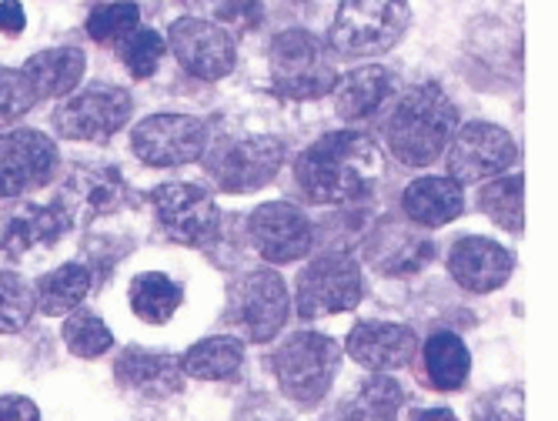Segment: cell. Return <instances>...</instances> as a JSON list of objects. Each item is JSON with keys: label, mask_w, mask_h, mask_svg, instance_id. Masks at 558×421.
<instances>
[{"label": "cell", "mask_w": 558, "mask_h": 421, "mask_svg": "<svg viewBox=\"0 0 558 421\" xmlns=\"http://www.w3.org/2000/svg\"><path fill=\"white\" fill-rule=\"evenodd\" d=\"M90 281H94L90 268L61 265L37 281V304L44 308V314H71L87 298Z\"/></svg>", "instance_id": "f1b7e54d"}, {"label": "cell", "mask_w": 558, "mask_h": 421, "mask_svg": "<svg viewBox=\"0 0 558 421\" xmlns=\"http://www.w3.org/2000/svg\"><path fill=\"white\" fill-rule=\"evenodd\" d=\"M284 151L288 144L271 134L234 137V141L228 137L211 147V154L205 157V168L221 191L244 194L265 188L278 175V168L284 165Z\"/></svg>", "instance_id": "8992f818"}, {"label": "cell", "mask_w": 558, "mask_h": 421, "mask_svg": "<svg viewBox=\"0 0 558 421\" xmlns=\"http://www.w3.org/2000/svg\"><path fill=\"white\" fill-rule=\"evenodd\" d=\"M21 71L37 97H64L84 77V55L77 47H50L34 55Z\"/></svg>", "instance_id": "cb8c5ba5"}, {"label": "cell", "mask_w": 558, "mask_h": 421, "mask_svg": "<svg viewBox=\"0 0 558 421\" xmlns=\"http://www.w3.org/2000/svg\"><path fill=\"white\" fill-rule=\"evenodd\" d=\"M114 378L121 388L141 398H171L184 385V368L174 354L161 351H144V348H128L118 364Z\"/></svg>", "instance_id": "d6986e66"}, {"label": "cell", "mask_w": 558, "mask_h": 421, "mask_svg": "<svg viewBox=\"0 0 558 421\" xmlns=\"http://www.w3.org/2000/svg\"><path fill=\"white\" fill-rule=\"evenodd\" d=\"M64 341L77 358H100L114 345V335L100 322V314L81 308V311H71V318L64 322Z\"/></svg>", "instance_id": "4dcf8cb0"}, {"label": "cell", "mask_w": 558, "mask_h": 421, "mask_svg": "<svg viewBox=\"0 0 558 421\" xmlns=\"http://www.w3.org/2000/svg\"><path fill=\"white\" fill-rule=\"evenodd\" d=\"M251 241H255L258 254L271 265H284V261H298L312 251L315 244V228L304 211H298L288 201H271L262 204L247 221Z\"/></svg>", "instance_id": "9a60e30c"}, {"label": "cell", "mask_w": 558, "mask_h": 421, "mask_svg": "<svg viewBox=\"0 0 558 421\" xmlns=\"http://www.w3.org/2000/svg\"><path fill=\"white\" fill-rule=\"evenodd\" d=\"M409 21V0H341L328 40L341 58H372L391 50Z\"/></svg>", "instance_id": "3957f363"}, {"label": "cell", "mask_w": 558, "mask_h": 421, "mask_svg": "<svg viewBox=\"0 0 558 421\" xmlns=\"http://www.w3.org/2000/svg\"><path fill=\"white\" fill-rule=\"evenodd\" d=\"M385 161L378 144L362 131H335L318 137L294 165L301 191L315 204H351L372 194Z\"/></svg>", "instance_id": "6da1fadb"}, {"label": "cell", "mask_w": 558, "mask_h": 421, "mask_svg": "<svg viewBox=\"0 0 558 421\" xmlns=\"http://www.w3.org/2000/svg\"><path fill=\"white\" fill-rule=\"evenodd\" d=\"M422 364H425V378L438 392H459L469 382L472 372V354L465 341L451 332H438L425 341L422 348Z\"/></svg>", "instance_id": "d4e9b609"}, {"label": "cell", "mask_w": 558, "mask_h": 421, "mask_svg": "<svg viewBox=\"0 0 558 421\" xmlns=\"http://www.w3.org/2000/svg\"><path fill=\"white\" fill-rule=\"evenodd\" d=\"M365 254L375 265V272L391 275V278H404V275H415L428 265L432 254H435V244L428 238H422L418 231L398 225V221H385L378 231H372Z\"/></svg>", "instance_id": "44dd1931"}, {"label": "cell", "mask_w": 558, "mask_h": 421, "mask_svg": "<svg viewBox=\"0 0 558 421\" xmlns=\"http://www.w3.org/2000/svg\"><path fill=\"white\" fill-rule=\"evenodd\" d=\"M0 421H40V411L24 395H4L0 398Z\"/></svg>", "instance_id": "74e56055"}, {"label": "cell", "mask_w": 558, "mask_h": 421, "mask_svg": "<svg viewBox=\"0 0 558 421\" xmlns=\"http://www.w3.org/2000/svg\"><path fill=\"white\" fill-rule=\"evenodd\" d=\"M58 171V147L47 134L21 128L0 134V197L40 188Z\"/></svg>", "instance_id": "5bb4252c"}, {"label": "cell", "mask_w": 558, "mask_h": 421, "mask_svg": "<svg viewBox=\"0 0 558 421\" xmlns=\"http://www.w3.org/2000/svg\"><path fill=\"white\" fill-rule=\"evenodd\" d=\"M150 201H155L161 228L174 241L201 248L218 234V225H221L218 204L201 184H187V181L161 184L150 194Z\"/></svg>", "instance_id": "7c38bea8"}, {"label": "cell", "mask_w": 558, "mask_h": 421, "mask_svg": "<svg viewBox=\"0 0 558 421\" xmlns=\"http://www.w3.org/2000/svg\"><path fill=\"white\" fill-rule=\"evenodd\" d=\"M34 308H37V298L24 278H17L11 272L0 275V335L21 332L31 322Z\"/></svg>", "instance_id": "d6a6232c"}, {"label": "cell", "mask_w": 558, "mask_h": 421, "mask_svg": "<svg viewBox=\"0 0 558 421\" xmlns=\"http://www.w3.org/2000/svg\"><path fill=\"white\" fill-rule=\"evenodd\" d=\"M181 4L197 14L201 21H244L255 11V0H181Z\"/></svg>", "instance_id": "8d00e7d4"}, {"label": "cell", "mask_w": 558, "mask_h": 421, "mask_svg": "<svg viewBox=\"0 0 558 421\" xmlns=\"http://www.w3.org/2000/svg\"><path fill=\"white\" fill-rule=\"evenodd\" d=\"M128 298H131V308L141 322L147 325H165L174 318V311L181 308L184 294H181V285H174L168 275L161 272H144L131 281L128 288Z\"/></svg>", "instance_id": "4316f807"}, {"label": "cell", "mask_w": 558, "mask_h": 421, "mask_svg": "<svg viewBox=\"0 0 558 421\" xmlns=\"http://www.w3.org/2000/svg\"><path fill=\"white\" fill-rule=\"evenodd\" d=\"M168 40L181 68L201 81H221L234 71V37L215 21L181 17L171 24Z\"/></svg>", "instance_id": "4fadbf2b"}, {"label": "cell", "mask_w": 558, "mask_h": 421, "mask_svg": "<svg viewBox=\"0 0 558 421\" xmlns=\"http://www.w3.org/2000/svg\"><path fill=\"white\" fill-rule=\"evenodd\" d=\"M228 322L251 341H271L288 322L284 278L268 268L238 278L228 298Z\"/></svg>", "instance_id": "9c48e42d"}, {"label": "cell", "mask_w": 558, "mask_h": 421, "mask_svg": "<svg viewBox=\"0 0 558 421\" xmlns=\"http://www.w3.org/2000/svg\"><path fill=\"white\" fill-rule=\"evenodd\" d=\"M454 128H459L454 104L435 84L404 91L381 121L388 151L409 168H425L441 157Z\"/></svg>", "instance_id": "7a4b0ae2"}, {"label": "cell", "mask_w": 558, "mask_h": 421, "mask_svg": "<svg viewBox=\"0 0 558 421\" xmlns=\"http://www.w3.org/2000/svg\"><path fill=\"white\" fill-rule=\"evenodd\" d=\"M365 298V278L359 261L344 251L315 257L298 275V314L301 318H325V314L351 311Z\"/></svg>", "instance_id": "52a82bcc"}, {"label": "cell", "mask_w": 558, "mask_h": 421, "mask_svg": "<svg viewBox=\"0 0 558 421\" xmlns=\"http://www.w3.org/2000/svg\"><path fill=\"white\" fill-rule=\"evenodd\" d=\"M71 228V218L54 204H14L0 211V254L24 257L40 248H54L64 231Z\"/></svg>", "instance_id": "e0dca14e"}, {"label": "cell", "mask_w": 558, "mask_h": 421, "mask_svg": "<svg viewBox=\"0 0 558 421\" xmlns=\"http://www.w3.org/2000/svg\"><path fill=\"white\" fill-rule=\"evenodd\" d=\"M24 31V8L17 0H0V34L17 37Z\"/></svg>", "instance_id": "f35d334b"}, {"label": "cell", "mask_w": 558, "mask_h": 421, "mask_svg": "<svg viewBox=\"0 0 558 421\" xmlns=\"http://www.w3.org/2000/svg\"><path fill=\"white\" fill-rule=\"evenodd\" d=\"M418 421H459V418H454L451 411H445V408H432V411H422Z\"/></svg>", "instance_id": "ab89813d"}, {"label": "cell", "mask_w": 558, "mask_h": 421, "mask_svg": "<svg viewBox=\"0 0 558 421\" xmlns=\"http://www.w3.org/2000/svg\"><path fill=\"white\" fill-rule=\"evenodd\" d=\"M475 421H525V392L519 385L482 395L475 405Z\"/></svg>", "instance_id": "d590c367"}, {"label": "cell", "mask_w": 558, "mask_h": 421, "mask_svg": "<svg viewBox=\"0 0 558 421\" xmlns=\"http://www.w3.org/2000/svg\"><path fill=\"white\" fill-rule=\"evenodd\" d=\"M61 211L71 218V225H87L100 215H111L124 201V178L111 165H77L64 178Z\"/></svg>", "instance_id": "2e32d148"}, {"label": "cell", "mask_w": 558, "mask_h": 421, "mask_svg": "<svg viewBox=\"0 0 558 421\" xmlns=\"http://www.w3.org/2000/svg\"><path fill=\"white\" fill-rule=\"evenodd\" d=\"M418 351V338L404 325H385V322H365L354 325L348 335V354L372 368V372H391V368L409 364Z\"/></svg>", "instance_id": "ffe728a7"}, {"label": "cell", "mask_w": 558, "mask_h": 421, "mask_svg": "<svg viewBox=\"0 0 558 421\" xmlns=\"http://www.w3.org/2000/svg\"><path fill=\"white\" fill-rule=\"evenodd\" d=\"M271 81L284 97L315 100L335 91L338 71L331 50L308 31H284L271 40Z\"/></svg>", "instance_id": "277c9868"}, {"label": "cell", "mask_w": 558, "mask_h": 421, "mask_svg": "<svg viewBox=\"0 0 558 421\" xmlns=\"http://www.w3.org/2000/svg\"><path fill=\"white\" fill-rule=\"evenodd\" d=\"M131 144L150 168L191 165L208 147V124L191 115H155L134 128Z\"/></svg>", "instance_id": "8fae6325"}, {"label": "cell", "mask_w": 558, "mask_h": 421, "mask_svg": "<svg viewBox=\"0 0 558 421\" xmlns=\"http://www.w3.org/2000/svg\"><path fill=\"white\" fill-rule=\"evenodd\" d=\"M391 97V71L388 68H359L335 84V111L341 121H365Z\"/></svg>", "instance_id": "603a6c76"}, {"label": "cell", "mask_w": 558, "mask_h": 421, "mask_svg": "<svg viewBox=\"0 0 558 421\" xmlns=\"http://www.w3.org/2000/svg\"><path fill=\"white\" fill-rule=\"evenodd\" d=\"M448 272L465 291L488 294L512 275V254L488 238H459L448 251Z\"/></svg>", "instance_id": "ac0fdd59"}, {"label": "cell", "mask_w": 558, "mask_h": 421, "mask_svg": "<svg viewBox=\"0 0 558 421\" xmlns=\"http://www.w3.org/2000/svg\"><path fill=\"white\" fill-rule=\"evenodd\" d=\"M161 58H165V40L155 34V31H134L131 37H124L121 40V61H124V68L137 77V81H144V77H150L158 71V64H161Z\"/></svg>", "instance_id": "836d02e7"}, {"label": "cell", "mask_w": 558, "mask_h": 421, "mask_svg": "<svg viewBox=\"0 0 558 421\" xmlns=\"http://www.w3.org/2000/svg\"><path fill=\"white\" fill-rule=\"evenodd\" d=\"M34 87L27 84L24 71L14 68H0V128L17 124V118H24L34 108Z\"/></svg>", "instance_id": "e575fe53"}, {"label": "cell", "mask_w": 558, "mask_h": 421, "mask_svg": "<svg viewBox=\"0 0 558 421\" xmlns=\"http://www.w3.org/2000/svg\"><path fill=\"white\" fill-rule=\"evenodd\" d=\"M141 24V11L131 0H114V4H100L90 11L87 17V34L97 44H121L124 37H131Z\"/></svg>", "instance_id": "1f68e13d"}, {"label": "cell", "mask_w": 558, "mask_h": 421, "mask_svg": "<svg viewBox=\"0 0 558 421\" xmlns=\"http://www.w3.org/2000/svg\"><path fill=\"white\" fill-rule=\"evenodd\" d=\"M404 392L395 378L375 375L354 388L335 411V421H395Z\"/></svg>", "instance_id": "484cf974"}, {"label": "cell", "mask_w": 558, "mask_h": 421, "mask_svg": "<svg viewBox=\"0 0 558 421\" xmlns=\"http://www.w3.org/2000/svg\"><path fill=\"white\" fill-rule=\"evenodd\" d=\"M445 151H448L451 181H465V184L501 178V171H509L519 157L512 134L498 124H485V121H472L465 128H454Z\"/></svg>", "instance_id": "ba28073f"}, {"label": "cell", "mask_w": 558, "mask_h": 421, "mask_svg": "<svg viewBox=\"0 0 558 421\" xmlns=\"http://www.w3.org/2000/svg\"><path fill=\"white\" fill-rule=\"evenodd\" d=\"M338 361H341L338 341L318 332L291 335L271 358L278 385L298 405H318L328 395L335 372H338Z\"/></svg>", "instance_id": "5b68a950"}, {"label": "cell", "mask_w": 558, "mask_h": 421, "mask_svg": "<svg viewBox=\"0 0 558 421\" xmlns=\"http://www.w3.org/2000/svg\"><path fill=\"white\" fill-rule=\"evenodd\" d=\"M401 207L409 221L422 228H441L465 211V194L462 184L451 178H418L404 188Z\"/></svg>", "instance_id": "7402d4cb"}, {"label": "cell", "mask_w": 558, "mask_h": 421, "mask_svg": "<svg viewBox=\"0 0 558 421\" xmlns=\"http://www.w3.org/2000/svg\"><path fill=\"white\" fill-rule=\"evenodd\" d=\"M244 364V348L238 338H208L197 341L184 358L181 368L187 375L201 378V382H228L241 372Z\"/></svg>", "instance_id": "83f0119b"}, {"label": "cell", "mask_w": 558, "mask_h": 421, "mask_svg": "<svg viewBox=\"0 0 558 421\" xmlns=\"http://www.w3.org/2000/svg\"><path fill=\"white\" fill-rule=\"evenodd\" d=\"M478 207L505 231L519 234L525 228V178H495L482 188Z\"/></svg>", "instance_id": "f546056e"}, {"label": "cell", "mask_w": 558, "mask_h": 421, "mask_svg": "<svg viewBox=\"0 0 558 421\" xmlns=\"http://www.w3.org/2000/svg\"><path fill=\"white\" fill-rule=\"evenodd\" d=\"M131 111L134 104L124 87L94 84L61 104L54 124L71 141H108L128 124Z\"/></svg>", "instance_id": "30bf717a"}]
</instances>
